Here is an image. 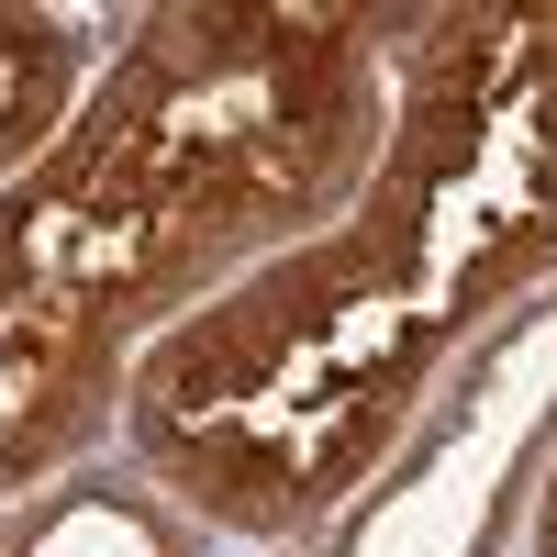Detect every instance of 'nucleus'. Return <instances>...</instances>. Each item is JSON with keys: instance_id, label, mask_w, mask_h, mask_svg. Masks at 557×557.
I'll use <instances>...</instances> for the list:
<instances>
[{"instance_id": "5", "label": "nucleus", "mask_w": 557, "mask_h": 557, "mask_svg": "<svg viewBox=\"0 0 557 557\" xmlns=\"http://www.w3.org/2000/svg\"><path fill=\"white\" fill-rule=\"evenodd\" d=\"M0 557H190L146 491H57L0 524Z\"/></svg>"}, {"instance_id": "6", "label": "nucleus", "mask_w": 557, "mask_h": 557, "mask_svg": "<svg viewBox=\"0 0 557 557\" xmlns=\"http://www.w3.org/2000/svg\"><path fill=\"white\" fill-rule=\"evenodd\" d=\"M535 557H557V469H546V502H535Z\"/></svg>"}, {"instance_id": "4", "label": "nucleus", "mask_w": 557, "mask_h": 557, "mask_svg": "<svg viewBox=\"0 0 557 557\" xmlns=\"http://www.w3.org/2000/svg\"><path fill=\"white\" fill-rule=\"evenodd\" d=\"M78 78H89V45L57 12H0V190L78 123Z\"/></svg>"}, {"instance_id": "2", "label": "nucleus", "mask_w": 557, "mask_h": 557, "mask_svg": "<svg viewBox=\"0 0 557 557\" xmlns=\"http://www.w3.org/2000/svg\"><path fill=\"white\" fill-rule=\"evenodd\" d=\"M391 146L357 12H146L78 123L0 190V268L112 312L190 323L312 246Z\"/></svg>"}, {"instance_id": "1", "label": "nucleus", "mask_w": 557, "mask_h": 557, "mask_svg": "<svg viewBox=\"0 0 557 557\" xmlns=\"http://www.w3.org/2000/svg\"><path fill=\"white\" fill-rule=\"evenodd\" d=\"M557 268V12H435L368 190L123 368L146 469L235 535L368 480L469 323Z\"/></svg>"}, {"instance_id": "3", "label": "nucleus", "mask_w": 557, "mask_h": 557, "mask_svg": "<svg viewBox=\"0 0 557 557\" xmlns=\"http://www.w3.org/2000/svg\"><path fill=\"white\" fill-rule=\"evenodd\" d=\"M123 346L134 335L112 312L0 268V502H23L57 457L101 435V412L123 401Z\"/></svg>"}]
</instances>
